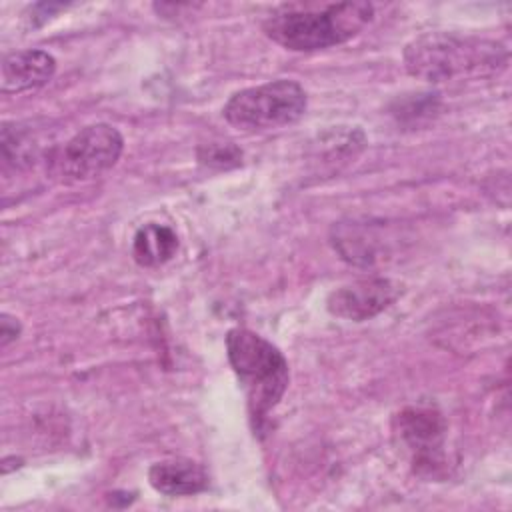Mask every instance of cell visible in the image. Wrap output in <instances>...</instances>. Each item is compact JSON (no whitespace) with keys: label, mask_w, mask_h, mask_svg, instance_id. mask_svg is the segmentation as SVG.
Listing matches in <instances>:
<instances>
[{"label":"cell","mask_w":512,"mask_h":512,"mask_svg":"<svg viewBox=\"0 0 512 512\" xmlns=\"http://www.w3.org/2000/svg\"><path fill=\"white\" fill-rule=\"evenodd\" d=\"M398 294V286L388 278H362L332 290L326 308L336 318L364 322L386 310Z\"/></svg>","instance_id":"obj_6"},{"label":"cell","mask_w":512,"mask_h":512,"mask_svg":"<svg viewBox=\"0 0 512 512\" xmlns=\"http://www.w3.org/2000/svg\"><path fill=\"white\" fill-rule=\"evenodd\" d=\"M56 72V60L44 50H18L6 54L2 60V92H26L36 90L52 80Z\"/></svg>","instance_id":"obj_8"},{"label":"cell","mask_w":512,"mask_h":512,"mask_svg":"<svg viewBox=\"0 0 512 512\" xmlns=\"http://www.w3.org/2000/svg\"><path fill=\"white\" fill-rule=\"evenodd\" d=\"M124 150L122 134L110 124H90L52 156V170L62 182H86L110 170Z\"/></svg>","instance_id":"obj_5"},{"label":"cell","mask_w":512,"mask_h":512,"mask_svg":"<svg viewBox=\"0 0 512 512\" xmlns=\"http://www.w3.org/2000/svg\"><path fill=\"white\" fill-rule=\"evenodd\" d=\"M306 104V92L296 80L278 78L232 94L222 114L238 130L260 132L298 122Z\"/></svg>","instance_id":"obj_4"},{"label":"cell","mask_w":512,"mask_h":512,"mask_svg":"<svg viewBox=\"0 0 512 512\" xmlns=\"http://www.w3.org/2000/svg\"><path fill=\"white\" fill-rule=\"evenodd\" d=\"M398 430L404 444L414 452L420 466H436L442 454L444 420L430 408H406L398 416Z\"/></svg>","instance_id":"obj_7"},{"label":"cell","mask_w":512,"mask_h":512,"mask_svg":"<svg viewBox=\"0 0 512 512\" xmlns=\"http://www.w3.org/2000/svg\"><path fill=\"white\" fill-rule=\"evenodd\" d=\"M0 144H2L4 162L14 166L28 164L34 158L38 148L34 136L20 124H4Z\"/></svg>","instance_id":"obj_12"},{"label":"cell","mask_w":512,"mask_h":512,"mask_svg":"<svg viewBox=\"0 0 512 512\" xmlns=\"http://www.w3.org/2000/svg\"><path fill=\"white\" fill-rule=\"evenodd\" d=\"M148 482L164 496H194L208 488L210 478L202 464L188 458H170L150 466Z\"/></svg>","instance_id":"obj_9"},{"label":"cell","mask_w":512,"mask_h":512,"mask_svg":"<svg viewBox=\"0 0 512 512\" xmlns=\"http://www.w3.org/2000/svg\"><path fill=\"white\" fill-rule=\"evenodd\" d=\"M178 250V236L166 224L148 222L140 226L132 240V256L144 268L166 264Z\"/></svg>","instance_id":"obj_10"},{"label":"cell","mask_w":512,"mask_h":512,"mask_svg":"<svg viewBox=\"0 0 512 512\" xmlns=\"http://www.w3.org/2000/svg\"><path fill=\"white\" fill-rule=\"evenodd\" d=\"M402 58L410 76L432 84L492 78L508 66L504 44L456 32H426L406 44Z\"/></svg>","instance_id":"obj_1"},{"label":"cell","mask_w":512,"mask_h":512,"mask_svg":"<svg viewBox=\"0 0 512 512\" xmlns=\"http://www.w3.org/2000/svg\"><path fill=\"white\" fill-rule=\"evenodd\" d=\"M20 330H22V326H20L18 318L4 312L0 316V346L6 348L10 342H14L20 336Z\"/></svg>","instance_id":"obj_14"},{"label":"cell","mask_w":512,"mask_h":512,"mask_svg":"<svg viewBox=\"0 0 512 512\" xmlns=\"http://www.w3.org/2000/svg\"><path fill=\"white\" fill-rule=\"evenodd\" d=\"M370 2H334V4H284L262 24L264 34L276 44L312 52L348 42L360 34L372 20Z\"/></svg>","instance_id":"obj_2"},{"label":"cell","mask_w":512,"mask_h":512,"mask_svg":"<svg viewBox=\"0 0 512 512\" xmlns=\"http://www.w3.org/2000/svg\"><path fill=\"white\" fill-rule=\"evenodd\" d=\"M378 234L370 232L368 224H338L334 226L332 244L340 256L352 264H372L378 258Z\"/></svg>","instance_id":"obj_11"},{"label":"cell","mask_w":512,"mask_h":512,"mask_svg":"<svg viewBox=\"0 0 512 512\" xmlns=\"http://www.w3.org/2000/svg\"><path fill=\"white\" fill-rule=\"evenodd\" d=\"M226 354L246 394L252 418L264 420L288 388L290 372L284 354L248 328H232L228 332Z\"/></svg>","instance_id":"obj_3"},{"label":"cell","mask_w":512,"mask_h":512,"mask_svg":"<svg viewBox=\"0 0 512 512\" xmlns=\"http://www.w3.org/2000/svg\"><path fill=\"white\" fill-rule=\"evenodd\" d=\"M198 160L210 168H230L240 164L242 152L232 142H210L198 148Z\"/></svg>","instance_id":"obj_13"}]
</instances>
